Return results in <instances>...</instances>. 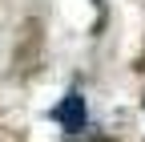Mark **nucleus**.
<instances>
[{
  "label": "nucleus",
  "mask_w": 145,
  "mask_h": 142,
  "mask_svg": "<svg viewBox=\"0 0 145 142\" xmlns=\"http://www.w3.org/2000/svg\"><path fill=\"white\" fill-rule=\"evenodd\" d=\"M89 142H113V138H105V134H93V138H89Z\"/></svg>",
  "instance_id": "obj_2"
},
{
  "label": "nucleus",
  "mask_w": 145,
  "mask_h": 142,
  "mask_svg": "<svg viewBox=\"0 0 145 142\" xmlns=\"http://www.w3.org/2000/svg\"><path fill=\"white\" fill-rule=\"evenodd\" d=\"M48 118L57 122V126H65L69 134H81V130H85V122H89L85 98H81V94H65V102H61V106H52Z\"/></svg>",
  "instance_id": "obj_1"
}]
</instances>
